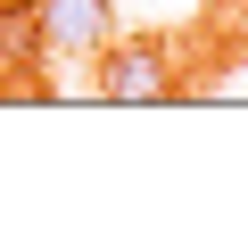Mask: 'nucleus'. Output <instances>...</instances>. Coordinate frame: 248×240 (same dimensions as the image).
Masks as SVG:
<instances>
[{
    "label": "nucleus",
    "instance_id": "nucleus-1",
    "mask_svg": "<svg viewBox=\"0 0 248 240\" xmlns=\"http://www.w3.org/2000/svg\"><path fill=\"white\" fill-rule=\"evenodd\" d=\"M99 99H116V108H157V99H174L182 83H174V50L166 42H108L99 50Z\"/></svg>",
    "mask_w": 248,
    "mask_h": 240
},
{
    "label": "nucleus",
    "instance_id": "nucleus-2",
    "mask_svg": "<svg viewBox=\"0 0 248 240\" xmlns=\"http://www.w3.org/2000/svg\"><path fill=\"white\" fill-rule=\"evenodd\" d=\"M42 58H99L116 42V0H33Z\"/></svg>",
    "mask_w": 248,
    "mask_h": 240
}]
</instances>
